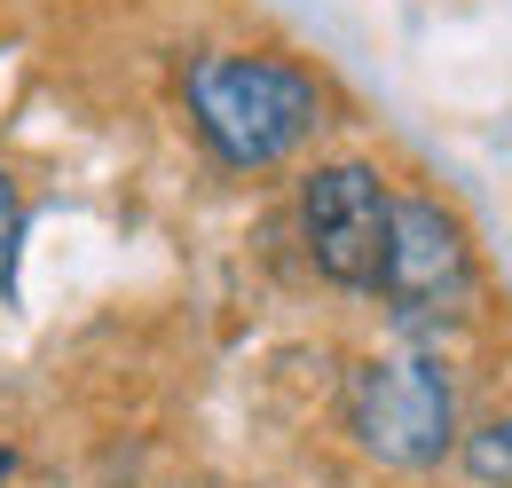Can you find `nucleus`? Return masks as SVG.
Masks as SVG:
<instances>
[{
  "mask_svg": "<svg viewBox=\"0 0 512 488\" xmlns=\"http://www.w3.org/2000/svg\"><path fill=\"white\" fill-rule=\"evenodd\" d=\"M182 95H190V126L205 134V150L221 166H237V174L284 166L323 126V87L284 56L213 48V56H197L182 71Z\"/></svg>",
  "mask_w": 512,
  "mask_h": 488,
  "instance_id": "nucleus-1",
  "label": "nucleus"
},
{
  "mask_svg": "<svg viewBox=\"0 0 512 488\" xmlns=\"http://www.w3.org/2000/svg\"><path fill=\"white\" fill-rule=\"evenodd\" d=\"M465 465H473L481 481H512V426H489V433H473Z\"/></svg>",
  "mask_w": 512,
  "mask_h": 488,
  "instance_id": "nucleus-5",
  "label": "nucleus"
},
{
  "mask_svg": "<svg viewBox=\"0 0 512 488\" xmlns=\"http://www.w3.org/2000/svg\"><path fill=\"white\" fill-rule=\"evenodd\" d=\"M16 237H24V213H16V182L0 174V292L16 284Z\"/></svg>",
  "mask_w": 512,
  "mask_h": 488,
  "instance_id": "nucleus-6",
  "label": "nucleus"
},
{
  "mask_svg": "<svg viewBox=\"0 0 512 488\" xmlns=\"http://www.w3.org/2000/svg\"><path fill=\"white\" fill-rule=\"evenodd\" d=\"M300 221H308V252L331 284L347 292H379V268H386V229H394V197H386L379 166H323L308 197H300Z\"/></svg>",
  "mask_w": 512,
  "mask_h": 488,
  "instance_id": "nucleus-4",
  "label": "nucleus"
},
{
  "mask_svg": "<svg viewBox=\"0 0 512 488\" xmlns=\"http://www.w3.org/2000/svg\"><path fill=\"white\" fill-rule=\"evenodd\" d=\"M347 426L386 465H434L449 449V378L426 355H386L347 378Z\"/></svg>",
  "mask_w": 512,
  "mask_h": 488,
  "instance_id": "nucleus-2",
  "label": "nucleus"
},
{
  "mask_svg": "<svg viewBox=\"0 0 512 488\" xmlns=\"http://www.w3.org/2000/svg\"><path fill=\"white\" fill-rule=\"evenodd\" d=\"M379 292L402 323H449V315H465V300H473V252H465V229L449 221L434 197H394Z\"/></svg>",
  "mask_w": 512,
  "mask_h": 488,
  "instance_id": "nucleus-3",
  "label": "nucleus"
}]
</instances>
